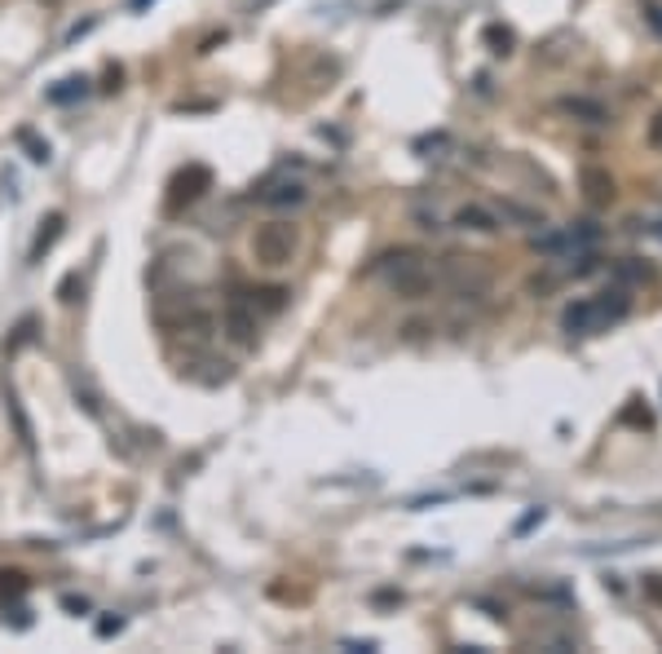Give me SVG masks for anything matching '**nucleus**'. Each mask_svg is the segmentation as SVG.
Instances as JSON below:
<instances>
[{
    "label": "nucleus",
    "instance_id": "obj_1",
    "mask_svg": "<svg viewBox=\"0 0 662 654\" xmlns=\"http://www.w3.org/2000/svg\"><path fill=\"white\" fill-rule=\"evenodd\" d=\"M627 314V296L623 292H605V296H583L561 314V327L570 337H592L605 323H618Z\"/></svg>",
    "mask_w": 662,
    "mask_h": 654
},
{
    "label": "nucleus",
    "instance_id": "obj_2",
    "mask_svg": "<svg viewBox=\"0 0 662 654\" xmlns=\"http://www.w3.org/2000/svg\"><path fill=\"white\" fill-rule=\"evenodd\" d=\"M292 253H296V231H292L287 222H265V226H257V235H252V257H257L261 266H287Z\"/></svg>",
    "mask_w": 662,
    "mask_h": 654
},
{
    "label": "nucleus",
    "instance_id": "obj_3",
    "mask_svg": "<svg viewBox=\"0 0 662 654\" xmlns=\"http://www.w3.org/2000/svg\"><path fill=\"white\" fill-rule=\"evenodd\" d=\"M252 199L261 208H300L309 199V190H305L300 177H270L261 190H252Z\"/></svg>",
    "mask_w": 662,
    "mask_h": 654
},
{
    "label": "nucleus",
    "instance_id": "obj_4",
    "mask_svg": "<svg viewBox=\"0 0 662 654\" xmlns=\"http://www.w3.org/2000/svg\"><path fill=\"white\" fill-rule=\"evenodd\" d=\"M226 332H230V341H239V346H252L257 341V310H248L244 301H230L226 305Z\"/></svg>",
    "mask_w": 662,
    "mask_h": 654
},
{
    "label": "nucleus",
    "instance_id": "obj_5",
    "mask_svg": "<svg viewBox=\"0 0 662 654\" xmlns=\"http://www.w3.org/2000/svg\"><path fill=\"white\" fill-rule=\"evenodd\" d=\"M588 244H596L592 226H583V231H557V235H539L534 240L539 253H570V248H588Z\"/></svg>",
    "mask_w": 662,
    "mask_h": 654
},
{
    "label": "nucleus",
    "instance_id": "obj_6",
    "mask_svg": "<svg viewBox=\"0 0 662 654\" xmlns=\"http://www.w3.org/2000/svg\"><path fill=\"white\" fill-rule=\"evenodd\" d=\"M456 222H460L464 231H482V235L499 231V217H495L490 208H482V203H469V208H460V212H456Z\"/></svg>",
    "mask_w": 662,
    "mask_h": 654
},
{
    "label": "nucleus",
    "instance_id": "obj_7",
    "mask_svg": "<svg viewBox=\"0 0 662 654\" xmlns=\"http://www.w3.org/2000/svg\"><path fill=\"white\" fill-rule=\"evenodd\" d=\"M212 177H208V168H190V173H181L177 177V195H186V199H194V195H203V186H208Z\"/></svg>",
    "mask_w": 662,
    "mask_h": 654
},
{
    "label": "nucleus",
    "instance_id": "obj_8",
    "mask_svg": "<svg viewBox=\"0 0 662 654\" xmlns=\"http://www.w3.org/2000/svg\"><path fill=\"white\" fill-rule=\"evenodd\" d=\"M45 226H49V231H40V240H36V248H32V257H36V261H40V253H45V248H54V240L62 235V212H54Z\"/></svg>",
    "mask_w": 662,
    "mask_h": 654
},
{
    "label": "nucleus",
    "instance_id": "obj_9",
    "mask_svg": "<svg viewBox=\"0 0 662 654\" xmlns=\"http://www.w3.org/2000/svg\"><path fill=\"white\" fill-rule=\"evenodd\" d=\"M88 80H62L58 89H49V102H75V97H84L88 89H84Z\"/></svg>",
    "mask_w": 662,
    "mask_h": 654
},
{
    "label": "nucleus",
    "instance_id": "obj_10",
    "mask_svg": "<svg viewBox=\"0 0 662 654\" xmlns=\"http://www.w3.org/2000/svg\"><path fill=\"white\" fill-rule=\"evenodd\" d=\"M486 40H490V45H499L495 54H508V49H512V36H508V32H499V27H490V32H486Z\"/></svg>",
    "mask_w": 662,
    "mask_h": 654
},
{
    "label": "nucleus",
    "instance_id": "obj_11",
    "mask_svg": "<svg viewBox=\"0 0 662 654\" xmlns=\"http://www.w3.org/2000/svg\"><path fill=\"white\" fill-rule=\"evenodd\" d=\"M27 584H23V575H10V584H0V597H19Z\"/></svg>",
    "mask_w": 662,
    "mask_h": 654
},
{
    "label": "nucleus",
    "instance_id": "obj_12",
    "mask_svg": "<svg viewBox=\"0 0 662 654\" xmlns=\"http://www.w3.org/2000/svg\"><path fill=\"white\" fill-rule=\"evenodd\" d=\"M649 142H653V147H662V116H658V125H653V133H649Z\"/></svg>",
    "mask_w": 662,
    "mask_h": 654
}]
</instances>
